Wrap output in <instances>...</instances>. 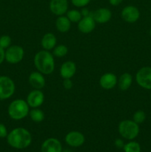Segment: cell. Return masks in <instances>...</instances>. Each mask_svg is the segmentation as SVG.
Instances as JSON below:
<instances>
[{"mask_svg": "<svg viewBox=\"0 0 151 152\" xmlns=\"http://www.w3.org/2000/svg\"><path fill=\"white\" fill-rule=\"evenodd\" d=\"M7 140L9 145L13 148L23 149L30 145L32 136L27 129L16 128L7 134Z\"/></svg>", "mask_w": 151, "mask_h": 152, "instance_id": "cell-1", "label": "cell"}, {"mask_svg": "<svg viewBox=\"0 0 151 152\" xmlns=\"http://www.w3.org/2000/svg\"><path fill=\"white\" fill-rule=\"evenodd\" d=\"M34 65L42 74H52L55 69V61L53 55L49 50H43L37 52L34 56Z\"/></svg>", "mask_w": 151, "mask_h": 152, "instance_id": "cell-2", "label": "cell"}, {"mask_svg": "<svg viewBox=\"0 0 151 152\" xmlns=\"http://www.w3.org/2000/svg\"><path fill=\"white\" fill-rule=\"evenodd\" d=\"M30 106L27 101L21 99L13 100L9 105L7 112L9 117L14 120H21L29 114Z\"/></svg>", "mask_w": 151, "mask_h": 152, "instance_id": "cell-3", "label": "cell"}, {"mask_svg": "<svg viewBox=\"0 0 151 152\" xmlns=\"http://www.w3.org/2000/svg\"><path fill=\"white\" fill-rule=\"evenodd\" d=\"M118 132L123 138L129 140L135 139L139 135V124L133 120H124L118 125Z\"/></svg>", "mask_w": 151, "mask_h": 152, "instance_id": "cell-4", "label": "cell"}, {"mask_svg": "<svg viewBox=\"0 0 151 152\" xmlns=\"http://www.w3.org/2000/svg\"><path fill=\"white\" fill-rule=\"evenodd\" d=\"M15 83L7 76H0V99L4 100L11 97L15 92Z\"/></svg>", "mask_w": 151, "mask_h": 152, "instance_id": "cell-5", "label": "cell"}, {"mask_svg": "<svg viewBox=\"0 0 151 152\" xmlns=\"http://www.w3.org/2000/svg\"><path fill=\"white\" fill-rule=\"evenodd\" d=\"M25 51L19 45H10L5 50V60L10 64H17L23 59Z\"/></svg>", "mask_w": 151, "mask_h": 152, "instance_id": "cell-6", "label": "cell"}, {"mask_svg": "<svg viewBox=\"0 0 151 152\" xmlns=\"http://www.w3.org/2000/svg\"><path fill=\"white\" fill-rule=\"evenodd\" d=\"M136 83L147 90H151V67H143L136 73Z\"/></svg>", "mask_w": 151, "mask_h": 152, "instance_id": "cell-7", "label": "cell"}, {"mask_svg": "<svg viewBox=\"0 0 151 152\" xmlns=\"http://www.w3.org/2000/svg\"><path fill=\"white\" fill-rule=\"evenodd\" d=\"M121 18L128 23H134L140 17V12L136 7L128 5L122 9L121 13Z\"/></svg>", "mask_w": 151, "mask_h": 152, "instance_id": "cell-8", "label": "cell"}, {"mask_svg": "<svg viewBox=\"0 0 151 152\" xmlns=\"http://www.w3.org/2000/svg\"><path fill=\"white\" fill-rule=\"evenodd\" d=\"M44 100V95L41 90L34 89L28 94L27 96V102L28 105L33 108L41 106Z\"/></svg>", "mask_w": 151, "mask_h": 152, "instance_id": "cell-9", "label": "cell"}, {"mask_svg": "<svg viewBox=\"0 0 151 152\" xmlns=\"http://www.w3.org/2000/svg\"><path fill=\"white\" fill-rule=\"evenodd\" d=\"M50 10L56 16H63L68 12V0H50L49 4Z\"/></svg>", "mask_w": 151, "mask_h": 152, "instance_id": "cell-10", "label": "cell"}, {"mask_svg": "<svg viewBox=\"0 0 151 152\" xmlns=\"http://www.w3.org/2000/svg\"><path fill=\"white\" fill-rule=\"evenodd\" d=\"M90 16L93 18L95 22L99 24H105L109 22L112 17V13L108 8L101 7L95 11L91 12Z\"/></svg>", "mask_w": 151, "mask_h": 152, "instance_id": "cell-11", "label": "cell"}, {"mask_svg": "<svg viewBox=\"0 0 151 152\" xmlns=\"http://www.w3.org/2000/svg\"><path fill=\"white\" fill-rule=\"evenodd\" d=\"M65 142L68 145L72 147H79L84 142V137L81 132H69L65 137Z\"/></svg>", "mask_w": 151, "mask_h": 152, "instance_id": "cell-12", "label": "cell"}, {"mask_svg": "<svg viewBox=\"0 0 151 152\" xmlns=\"http://www.w3.org/2000/svg\"><path fill=\"white\" fill-rule=\"evenodd\" d=\"M96 23L91 16H84L78 22V29L82 34H90L95 29Z\"/></svg>", "mask_w": 151, "mask_h": 152, "instance_id": "cell-13", "label": "cell"}, {"mask_svg": "<svg viewBox=\"0 0 151 152\" xmlns=\"http://www.w3.org/2000/svg\"><path fill=\"white\" fill-rule=\"evenodd\" d=\"M118 83L116 76L113 73H106L101 77L99 84L102 88L105 90H110L115 88Z\"/></svg>", "mask_w": 151, "mask_h": 152, "instance_id": "cell-14", "label": "cell"}, {"mask_svg": "<svg viewBox=\"0 0 151 152\" xmlns=\"http://www.w3.org/2000/svg\"><path fill=\"white\" fill-rule=\"evenodd\" d=\"M28 81L30 85L34 89H38V90L42 89L46 84L45 78L39 71H34L31 73L28 78Z\"/></svg>", "mask_w": 151, "mask_h": 152, "instance_id": "cell-15", "label": "cell"}, {"mask_svg": "<svg viewBox=\"0 0 151 152\" xmlns=\"http://www.w3.org/2000/svg\"><path fill=\"white\" fill-rule=\"evenodd\" d=\"M41 152H62L60 141L56 138H49L41 145Z\"/></svg>", "mask_w": 151, "mask_h": 152, "instance_id": "cell-16", "label": "cell"}, {"mask_svg": "<svg viewBox=\"0 0 151 152\" xmlns=\"http://www.w3.org/2000/svg\"><path fill=\"white\" fill-rule=\"evenodd\" d=\"M76 72V65L72 61L64 62L60 68V75L63 79H71Z\"/></svg>", "mask_w": 151, "mask_h": 152, "instance_id": "cell-17", "label": "cell"}, {"mask_svg": "<svg viewBox=\"0 0 151 152\" xmlns=\"http://www.w3.org/2000/svg\"><path fill=\"white\" fill-rule=\"evenodd\" d=\"M56 37L52 33H47L43 36L41 41V45L43 49L46 50H50L56 46Z\"/></svg>", "mask_w": 151, "mask_h": 152, "instance_id": "cell-18", "label": "cell"}, {"mask_svg": "<svg viewBox=\"0 0 151 152\" xmlns=\"http://www.w3.org/2000/svg\"><path fill=\"white\" fill-rule=\"evenodd\" d=\"M71 22L67 16H60L56 21V28L59 32L66 33L70 29Z\"/></svg>", "mask_w": 151, "mask_h": 152, "instance_id": "cell-19", "label": "cell"}, {"mask_svg": "<svg viewBox=\"0 0 151 152\" xmlns=\"http://www.w3.org/2000/svg\"><path fill=\"white\" fill-rule=\"evenodd\" d=\"M133 83V77L129 73H124L120 76L118 80V88L121 91H127Z\"/></svg>", "mask_w": 151, "mask_h": 152, "instance_id": "cell-20", "label": "cell"}, {"mask_svg": "<svg viewBox=\"0 0 151 152\" xmlns=\"http://www.w3.org/2000/svg\"><path fill=\"white\" fill-rule=\"evenodd\" d=\"M30 117L35 123H41L44 119V114L42 110L39 108H33L29 112Z\"/></svg>", "mask_w": 151, "mask_h": 152, "instance_id": "cell-21", "label": "cell"}, {"mask_svg": "<svg viewBox=\"0 0 151 152\" xmlns=\"http://www.w3.org/2000/svg\"><path fill=\"white\" fill-rule=\"evenodd\" d=\"M67 17L69 19V20L71 22H73V23L77 22L78 23L82 18V15H81V11L73 9V10H68L67 12Z\"/></svg>", "mask_w": 151, "mask_h": 152, "instance_id": "cell-22", "label": "cell"}, {"mask_svg": "<svg viewBox=\"0 0 151 152\" xmlns=\"http://www.w3.org/2000/svg\"><path fill=\"white\" fill-rule=\"evenodd\" d=\"M68 52V48L65 45H59L53 48V55L56 57H63L66 56Z\"/></svg>", "mask_w": 151, "mask_h": 152, "instance_id": "cell-23", "label": "cell"}, {"mask_svg": "<svg viewBox=\"0 0 151 152\" xmlns=\"http://www.w3.org/2000/svg\"><path fill=\"white\" fill-rule=\"evenodd\" d=\"M124 152H141V146L137 142H128L125 144L124 146Z\"/></svg>", "mask_w": 151, "mask_h": 152, "instance_id": "cell-24", "label": "cell"}, {"mask_svg": "<svg viewBox=\"0 0 151 152\" xmlns=\"http://www.w3.org/2000/svg\"><path fill=\"white\" fill-rule=\"evenodd\" d=\"M146 120V114L142 110L136 111L133 116V120L137 124H142Z\"/></svg>", "mask_w": 151, "mask_h": 152, "instance_id": "cell-25", "label": "cell"}, {"mask_svg": "<svg viewBox=\"0 0 151 152\" xmlns=\"http://www.w3.org/2000/svg\"><path fill=\"white\" fill-rule=\"evenodd\" d=\"M11 45V38L7 35H3L0 37V48L6 50Z\"/></svg>", "mask_w": 151, "mask_h": 152, "instance_id": "cell-26", "label": "cell"}, {"mask_svg": "<svg viewBox=\"0 0 151 152\" xmlns=\"http://www.w3.org/2000/svg\"><path fill=\"white\" fill-rule=\"evenodd\" d=\"M90 0H71V2L77 7H84L90 3Z\"/></svg>", "mask_w": 151, "mask_h": 152, "instance_id": "cell-27", "label": "cell"}, {"mask_svg": "<svg viewBox=\"0 0 151 152\" xmlns=\"http://www.w3.org/2000/svg\"><path fill=\"white\" fill-rule=\"evenodd\" d=\"M7 136V128L4 124L0 123V138H4Z\"/></svg>", "mask_w": 151, "mask_h": 152, "instance_id": "cell-28", "label": "cell"}, {"mask_svg": "<svg viewBox=\"0 0 151 152\" xmlns=\"http://www.w3.org/2000/svg\"><path fill=\"white\" fill-rule=\"evenodd\" d=\"M63 86L66 90H70L73 88V82L70 79H64Z\"/></svg>", "mask_w": 151, "mask_h": 152, "instance_id": "cell-29", "label": "cell"}, {"mask_svg": "<svg viewBox=\"0 0 151 152\" xmlns=\"http://www.w3.org/2000/svg\"><path fill=\"white\" fill-rule=\"evenodd\" d=\"M115 145L118 148H124V142H123L122 140L116 139L115 140Z\"/></svg>", "mask_w": 151, "mask_h": 152, "instance_id": "cell-30", "label": "cell"}, {"mask_svg": "<svg viewBox=\"0 0 151 152\" xmlns=\"http://www.w3.org/2000/svg\"><path fill=\"white\" fill-rule=\"evenodd\" d=\"M4 59H5V50L0 48V65L4 62Z\"/></svg>", "mask_w": 151, "mask_h": 152, "instance_id": "cell-31", "label": "cell"}, {"mask_svg": "<svg viewBox=\"0 0 151 152\" xmlns=\"http://www.w3.org/2000/svg\"><path fill=\"white\" fill-rule=\"evenodd\" d=\"M81 15H82V17H84V16H90L91 14V12L88 10L87 8H85V7H83V9L81 11Z\"/></svg>", "mask_w": 151, "mask_h": 152, "instance_id": "cell-32", "label": "cell"}, {"mask_svg": "<svg viewBox=\"0 0 151 152\" xmlns=\"http://www.w3.org/2000/svg\"><path fill=\"white\" fill-rule=\"evenodd\" d=\"M123 1V0H109V3L113 6H118Z\"/></svg>", "mask_w": 151, "mask_h": 152, "instance_id": "cell-33", "label": "cell"}, {"mask_svg": "<svg viewBox=\"0 0 151 152\" xmlns=\"http://www.w3.org/2000/svg\"><path fill=\"white\" fill-rule=\"evenodd\" d=\"M62 152H70V151H68V150H65V151H62Z\"/></svg>", "mask_w": 151, "mask_h": 152, "instance_id": "cell-34", "label": "cell"}, {"mask_svg": "<svg viewBox=\"0 0 151 152\" xmlns=\"http://www.w3.org/2000/svg\"><path fill=\"white\" fill-rule=\"evenodd\" d=\"M150 35L151 37V28H150Z\"/></svg>", "mask_w": 151, "mask_h": 152, "instance_id": "cell-35", "label": "cell"}, {"mask_svg": "<svg viewBox=\"0 0 151 152\" xmlns=\"http://www.w3.org/2000/svg\"><path fill=\"white\" fill-rule=\"evenodd\" d=\"M150 100H151V93H150Z\"/></svg>", "mask_w": 151, "mask_h": 152, "instance_id": "cell-36", "label": "cell"}]
</instances>
